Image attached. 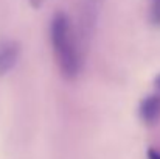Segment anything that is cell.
<instances>
[{
    "label": "cell",
    "mask_w": 160,
    "mask_h": 159,
    "mask_svg": "<svg viewBox=\"0 0 160 159\" xmlns=\"http://www.w3.org/2000/svg\"><path fill=\"white\" fill-rule=\"evenodd\" d=\"M20 56V45L16 41H3L0 42V75L8 73Z\"/></svg>",
    "instance_id": "obj_2"
},
{
    "label": "cell",
    "mask_w": 160,
    "mask_h": 159,
    "mask_svg": "<svg viewBox=\"0 0 160 159\" xmlns=\"http://www.w3.org/2000/svg\"><path fill=\"white\" fill-rule=\"evenodd\" d=\"M28 2L31 3L33 8H41V5L44 3V0H28Z\"/></svg>",
    "instance_id": "obj_6"
},
{
    "label": "cell",
    "mask_w": 160,
    "mask_h": 159,
    "mask_svg": "<svg viewBox=\"0 0 160 159\" xmlns=\"http://www.w3.org/2000/svg\"><path fill=\"white\" fill-rule=\"evenodd\" d=\"M154 84H156V87H157V91L160 92V73L156 77V80H154Z\"/></svg>",
    "instance_id": "obj_7"
},
{
    "label": "cell",
    "mask_w": 160,
    "mask_h": 159,
    "mask_svg": "<svg viewBox=\"0 0 160 159\" xmlns=\"http://www.w3.org/2000/svg\"><path fill=\"white\" fill-rule=\"evenodd\" d=\"M148 159H160V153L154 148H149L148 150Z\"/></svg>",
    "instance_id": "obj_5"
},
{
    "label": "cell",
    "mask_w": 160,
    "mask_h": 159,
    "mask_svg": "<svg viewBox=\"0 0 160 159\" xmlns=\"http://www.w3.org/2000/svg\"><path fill=\"white\" fill-rule=\"evenodd\" d=\"M50 38L61 73L65 78H75L81 70V52L75 42L70 19L64 13H56L50 25Z\"/></svg>",
    "instance_id": "obj_1"
},
{
    "label": "cell",
    "mask_w": 160,
    "mask_h": 159,
    "mask_svg": "<svg viewBox=\"0 0 160 159\" xmlns=\"http://www.w3.org/2000/svg\"><path fill=\"white\" fill-rule=\"evenodd\" d=\"M140 117L146 125H154L160 119V95H148L140 103Z\"/></svg>",
    "instance_id": "obj_3"
},
{
    "label": "cell",
    "mask_w": 160,
    "mask_h": 159,
    "mask_svg": "<svg viewBox=\"0 0 160 159\" xmlns=\"http://www.w3.org/2000/svg\"><path fill=\"white\" fill-rule=\"evenodd\" d=\"M152 5H151V22L152 25L160 27V0H151Z\"/></svg>",
    "instance_id": "obj_4"
}]
</instances>
